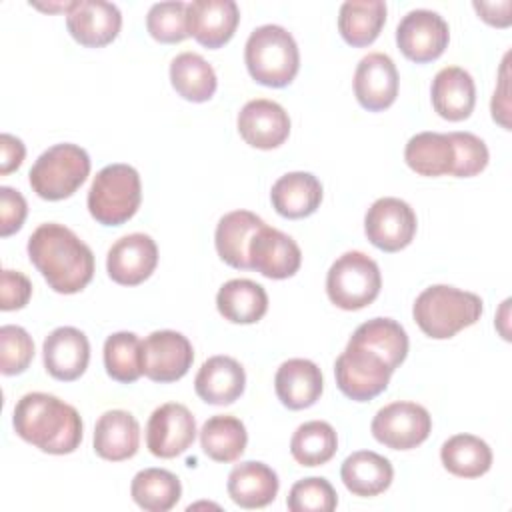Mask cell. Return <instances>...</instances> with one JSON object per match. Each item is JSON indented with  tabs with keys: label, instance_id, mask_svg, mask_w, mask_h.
Instances as JSON below:
<instances>
[{
	"label": "cell",
	"instance_id": "1",
	"mask_svg": "<svg viewBox=\"0 0 512 512\" xmlns=\"http://www.w3.org/2000/svg\"><path fill=\"white\" fill-rule=\"evenodd\" d=\"M28 258L58 294H76L94 276V254L70 228L40 224L28 238Z\"/></svg>",
	"mask_w": 512,
	"mask_h": 512
},
{
	"label": "cell",
	"instance_id": "2",
	"mask_svg": "<svg viewBox=\"0 0 512 512\" xmlns=\"http://www.w3.org/2000/svg\"><path fill=\"white\" fill-rule=\"evenodd\" d=\"M12 424L22 440L48 454H70L82 442L78 410L46 392L24 394L14 406Z\"/></svg>",
	"mask_w": 512,
	"mask_h": 512
},
{
	"label": "cell",
	"instance_id": "3",
	"mask_svg": "<svg viewBox=\"0 0 512 512\" xmlns=\"http://www.w3.org/2000/svg\"><path fill=\"white\" fill-rule=\"evenodd\" d=\"M412 316L426 336L446 340L480 320L482 298L454 286L434 284L418 294Z\"/></svg>",
	"mask_w": 512,
	"mask_h": 512
},
{
	"label": "cell",
	"instance_id": "4",
	"mask_svg": "<svg viewBox=\"0 0 512 512\" xmlns=\"http://www.w3.org/2000/svg\"><path fill=\"white\" fill-rule=\"evenodd\" d=\"M244 62L258 84L284 88L296 78L300 68L298 44L286 28L264 24L250 32L244 46Z\"/></svg>",
	"mask_w": 512,
	"mask_h": 512
},
{
	"label": "cell",
	"instance_id": "5",
	"mask_svg": "<svg viewBox=\"0 0 512 512\" xmlns=\"http://www.w3.org/2000/svg\"><path fill=\"white\" fill-rule=\"evenodd\" d=\"M142 200L140 174L130 164H108L92 180L88 190V212L104 226L128 222Z\"/></svg>",
	"mask_w": 512,
	"mask_h": 512
},
{
	"label": "cell",
	"instance_id": "6",
	"mask_svg": "<svg viewBox=\"0 0 512 512\" xmlns=\"http://www.w3.org/2000/svg\"><path fill=\"white\" fill-rule=\"evenodd\" d=\"M90 174V156L78 144H54L44 150L28 172L32 190L44 200L72 196Z\"/></svg>",
	"mask_w": 512,
	"mask_h": 512
},
{
	"label": "cell",
	"instance_id": "7",
	"mask_svg": "<svg viewBox=\"0 0 512 512\" xmlns=\"http://www.w3.org/2000/svg\"><path fill=\"white\" fill-rule=\"evenodd\" d=\"M382 288L378 264L360 250L344 252L326 274V294L342 310H360L376 300Z\"/></svg>",
	"mask_w": 512,
	"mask_h": 512
},
{
	"label": "cell",
	"instance_id": "8",
	"mask_svg": "<svg viewBox=\"0 0 512 512\" xmlns=\"http://www.w3.org/2000/svg\"><path fill=\"white\" fill-rule=\"evenodd\" d=\"M394 368L376 350L348 340V346L334 362V376L340 392L356 402H368L386 390Z\"/></svg>",
	"mask_w": 512,
	"mask_h": 512
},
{
	"label": "cell",
	"instance_id": "9",
	"mask_svg": "<svg viewBox=\"0 0 512 512\" xmlns=\"http://www.w3.org/2000/svg\"><path fill=\"white\" fill-rule=\"evenodd\" d=\"M370 430L386 448L412 450L430 436L432 418L416 402H392L376 412Z\"/></svg>",
	"mask_w": 512,
	"mask_h": 512
},
{
	"label": "cell",
	"instance_id": "10",
	"mask_svg": "<svg viewBox=\"0 0 512 512\" xmlns=\"http://www.w3.org/2000/svg\"><path fill=\"white\" fill-rule=\"evenodd\" d=\"M450 30L446 20L426 8L410 10L396 28V44L400 52L418 64L432 62L446 50Z\"/></svg>",
	"mask_w": 512,
	"mask_h": 512
},
{
	"label": "cell",
	"instance_id": "11",
	"mask_svg": "<svg viewBox=\"0 0 512 512\" xmlns=\"http://www.w3.org/2000/svg\"><path fill=\"white\" fill-rule=\"evenodd\" d=\"M416 224V214L410 204L394 196L378 198L364 216L368 240L384 252L406 248L416 234Z\"/></svg>",
	"mask_w": 512,
	"mask_h": 512
},
{
	"label": "cell",
	"instance_id": "12",
	"mask_svg": "<svg viewBox=\"0 0 512 512\" xmlns=\"http://www.w3.org/2000/svg\"><path fill=\"white\" fill-rule=\"evenodd\" d=\"M190 340L176 330H156L142 342V370L154 382L180 380L192 366Z\"/></svg>",
	"mask_w": 512,
	"mask_h": 512
},
{
	"label": "cell",
	"instance_id": "13",
	"mask_svg": "<svg viewBox=\"0 0 512 512\" xmlns=\"http://www.w3.org/2000/svg\"><path fill=\"white\" fill-rule=\"evenodd\" d=\"M196 438L192 412L178 402L158 406L146 426V446L156 458H174L186 452Z\"/></svg>",
	"mask_w": 512,
	"mask_h": 512
},
{
	"label": "cell",
	"instance_id": "14",
	"mask_svg": "<svg viewBox=\"0 0 512 512\" xmlns=\"http://www.w3.org/2000/svg\"><path fill=\"white\" fill-rule=\"evenodd\" d=\"M158 264L156 242L142 232L126 234L118 238L106 256L108 276L122 286L142 284L154 272Z\"/></svg>",
	"mask_w": 512,
	"mask_h": 512
},
{
	"label": "cell",
	"instance_id": "15",
	"mask_svg": "<svg viewBox=\"0 0 512 512\" xmlns=\"http://www.w3.org/2000/svg\"><path fill=\"white\" fill-rule=\"evenodd\" d=\"M248 260L250 268L262 276L282 280L298 272L302 252L288 234L264 224L250 240Z\"/></svg>",
	"mask_w": 512,
	"mask_h": 512
},
{
	"label": "cell",
	"instance_id": "16",
	"mask_svg": "<svg viewBox=\"0 0 512 512\" xmlns=\"http://www.w3.org/2000/svg\"><path fill=\"white\" fill-rule=\"evenodd\" d=\"M354 94L370 112L386 110L398 96V70L394 60L382 52L366 54L354 72Z\"/></svg>",
	"mask_w": 512,
	"mask_h": 512
},
{
	"label": "cell",
	"instance_id": "17",
	"mask_svg": "<svg viewBox=\"0 0 512 512\" xmlns=\"http://www.w3.org/2000/svg\"><path fill=\"white\" fill-rule=\"evenodd\" d=\"M66 26L70 36L82 46L100 48L118 36L122 14L112 2L80 0L66 14Z\"/></svg>",
	"mask_w": 512,
	"mask_h": 512
},
{
	"label": "cell",
	"instance_id": "18",
	"mask_svg": "<svg viewBox=\"0 0 512 512\" xmlns=\"http://www.w3.org/2000/svg\"><path fill=\"white\" fill-rule=\"evenodd\" d=\"M238 132L246 144L260 150H272L288 138L290 118L278 102L256 98L242 106L238 114Z\"/></svg>",
	"mask_w": 512,
	"mask_h": 512
},
{
	"label": "cell",
	"instance_id": "19",
	"mask_svg": "<svg viewBox=\"0 0 512 512\" xmlns=\"http://www.w3.org/2000/svg\"><path fill=\"white\" fill-rule=\"evenodd\" d=\"M46 372L56 380H76L84 374L90 360V342L86 334L74 326L52 330L42 346Z\"/></svg>",
	"mask_w": 512,
	"mask_h": 512
},
{
	"label": "cell",
	"instance_id": "20",
	"mask_svg": "<svg viewBox=\"0 0 512 512\" xmlns=\"http://www.w3.org/2000/svg\"><path fill=\"white\" fill-rule=\"evenodd\" d=\"M186 16L190 36L206 48H220L234 36L240 10L234 0H194Z\"/></svg>",
	"mask_w": 512,
	"mask_h": 512
},
{
	"label": "cell",
	"instance_id": "21",
	"mask_svg": "<svg viewBox=\"0 0 512 512\" xmlns=\"http://www.w3.org/2000/svg\"><path fill=\"white\" fill-rule=\"evenodd\" d=\"M246 386V372L238 360L232 356H212L208 358L196 378L194 390L206 402L214 406H226L236 402Z\"/></svg>",
	"mask_w": 512,
	"mask_h": 512
},
{
	"label": "cell",
	"instance_id": "22",
	"mask_svg": "<svg viewBox=\"0 0 512 512\" xmlns=\"http://www.w3.org/2000/svg\"><path fill=\"white\" fill-rule=\"evenodd\" d=\"M278 400L290 410H304L316 404L324 380L320 368L306 358H290L280 364L274 376Z\"/></svg>",
	"mask_w": 512,
	"mask_h": 512
},
{
	"label": "cell",
	"instance_id": "23",
	"mask_svg": "<svg viewBox=\"0 0 512 512\" xmlns=\"http://www.w3.org/2000/svg\"><path fill=\"white\" fill-rule=\"evenodd\" d=\"M430 96L438 116L450 122H460L474 110L476 86L470 72L460 66H446L434 76Z\"/></svg>",
	"mask_w": 512,
	"mask_h": 512
},
{
	"label": "cell",
	"instance_id": "24",
	"mask_svg": "<svg viewBox=\"0 0 512 512\" xmlns=\"http://www.w3.org/2000/svg\"><path fill=\"white\" fill-rule=\"evenodd\" d=\"M278 476L264 462H240L228 474V496L246 510L268 506L278 494Z\"/></svg>",
	"mask_w": 512,
	"mask_h": 512
},
{
	"label": "cell",
	"instance_id": "25",
	"mask_svg": "<svg viewBox=\"0 0 512 512\" xmlns=\"http://www.w3.org/2000/svg\"><path fill=\"white\" fill-rule=\"evenodd\" d=\"M140 424L126 410L104 412L94 426V452L110 462H122L138 452Z\"/></svg>",
	"mask_w": 512,
	"mask_h": 512
},
{
	"label": "cell",
	"instance_id": "26",
	"mask_svg": "<svg viewBox=\"0 0 512 512\" xmlns=\"http://www.w3.org/2000/svg\"><path fill=\"white\" fill-rule=\"evenodd\" d=\"M264 226V220L250 210H234L224 214L214 232L218 256L232 268H250L248 246L254 234Z\"/></svg>",
	"mask_w": 512,
	"mask_h": 512
},
{
	"label": "cell",
	"instance_id": "27",
	"mask_svg": "<svg viewBox=\"0 0 512 512\" xmlns=\"http://www.w3.org/2000/svg\"><path fill=\"white\" fill-rule=\"evenodd\" d=\"M270 200L280 216L292 220L306 218L314 214L322 202V184L310 172H288L274 182Z\"/></svg>",
	"mask_w": 512,
	"mask_h": 512
},
{
	"label": "cell",
	"instance_id": "28",
	"mask_svg": "<svg viewBox=\"0 0 512 512\" xmlns=\"http://www.w3.org/2000/svg\"><path fill=\"white\" fill-rule=\"evenodd\" d=\"M340 478L354 496L368 498V496H378L390 488L394 478V468L388 458L372 450H358V452H352L342 462Z\"/></svg>",
	"mask_w": 512,
	"mask_h": 512
},
{
	"label": "cell",
	"instance_id": "29",
	"mask_svg": "<svg viewBox=\"0 0 512 512\" xmlns=\"http://www.w3.org/2000/svg\"><path fill=\"white\" fill-rule=\"evenodd\" d=\"M216 308L224 320L234 324H254L268 310V294L264 286L248 278H234L220 286Z\"/></svg>",
	"mask_w": 512,
	"mask_h": 512
},
{
	"label": "cell",
	"instance_id": "30",
	"mask_svg": "<svg viewBox=\"0 0 512 512\" xmlns=\"http://www.w3.org/2000/svg\"><path fill=\"white\" fill-rule=\"evenodd\" d=\"M406 164L420 176H444L454 168V146L448 134L420 132L404 148Z\"/></svg>",
	"mask_w": 512,
	"mask_h": 512
},
{
	"label": "cell",
	"instance_id": "31",
	"mask_svg": "<svg viewBox=\"0 0 512 512\" xmlns=\"http://www.w3.org/2000/svg\"><path fill=\"white\" fill-rule=\"evenodd\" d=\"M386 22L382 0H348L338 12V30L350 46L372 44Z\"/></svg>",
	"mask_w": 512,
	"mask_h": 512
},
{
	"label": "cell",
	"instance_id": "32",
	"mask_svg": "<svg viewBox=\"0 0 512 512\" xmlns=\"http://www.w3.org/2000/svg\"><path fill=\"white\" fill-rule=\"evenodd\" d=\"M170 82L188 102L210 100L218 86L214 68L196 52H182L170 62Z\"/></svg>",
	"mask_w": 512,
	"mask_h": 512
},
{
	"label": "cell",
	"instance_id": "33",
	"mask_svg": "<svg viewBox=\"0 0 512 512\" xmlns=\"http://www.w3.org/2000/svg\"><path fill=\"white\" fill-rule=\"evenodd\" d=\"M248 442L246 426L230 414L208 418L200 430L202 452L216 462H234L242 456Z\"/></svg>",
	"mask_w": 512,
	"mask_h": 512
},
{
	"label": "cell",
	"instance_id": "34",
	"mask_svg": "<svg viewBox=\"0 0 512 512\" xmlns=\"http://www.w3.org/2000/svg\"><path fill=\"white\" fill-rule=\"evenodd\" d=\"M444 468L460 478H478L492 466L490 446L474 434H456L440 448Z\"/></svg>",
	"mask_w": 512,
	"mask_h": 512
},
{
	"label": "cell",
	"instance_id": "35",
	"mask_svg": "<svg viewBox=\"0 0 512 512\" xmlns=\"http://www.w3.org/2000/svg\"><path fill=\"white\" fill-rule=\"evenodd\" d=\"M132 500L148 512H168L182 496V484L176 474L164 468H144L130 484Z\"/></svg>",
	"mask_w": 512,
	"mask_h": 512
},
{
	"label": "cell",
	"instance_id": "36",
	"mask_svg": "<svg viewBox=\"0 0 512 512\" xmlns=\"http://www.w3.org/2000/svg\"><path fill=\"white\" fill-rule=\"evenodd\" d=\"M352 342L376 350L396 370L408 354V334L392 318H372L360 324L350 336Z\"/></svg>",
	"mask_w": 512,
	"mask_h": 512
},
{
	"label": "cell",
	"instance_id": "37",
	"mask_svg": "<svg viewBox=\"0 0 512 512\" xmlns=\"http://www.w3.org/2000/svg\"><path fill=\"white\" fill-rule=\"evenodd\" d=\"M338 448L336 430L324 420H310L296 428L290 440L292 458L302 466L326 464Z\"/></svg>",
	"mask_w": 512,
	"mask_h": 512
},
{
	"label": "cell",
	"instance_id": "38",
	"mask_svg": "<svg viewBox=\"0 0 512 512\" xmlns=\"http://www.w3.org/2000/svg\"><path fill=\"white\" fill-rule=\"evenodd\" d=\"M104 368L116 382H136L142 370V342L134 332H114L104 342Z\"/></svg>",
	"mask_w": 512,
	"mask_h": 512
},
{
	"label": "cell",
	"instance_id": "39",
	"mask_svg": "<svg viewBox=\"0 0 512 512\" xmlns=\"http://www.w3.org/2000/svg\"><path fill=\"white\" fill-rule=\"evenodd\" d=\"M188 4L186 2H156L146 14L150 36L162 44H174L188 38Z\"/></svg>",
	"mask_w": 512,
	"mask_h": 512
},
{
	"label": "cell",
	"instance_id": "40",
	"mask_svg": "<svg viewBox=\"0 0 512 512\" xmlns=\"http://www.w3.org/2000/svg\"><path fill=\"white\" fill-rule=\"evenodd\" d=\"M338 504L334 486L320 476L298 480L288 494L286 506L292 512H332Z\"/></svg>",
	"mask_w": 512,
	"mask_h": 512
},
{
	"label": "cell",
	"instance_id": "41",
	"mask_svg": "<svg viewBox=\"0 0 512 512\" xmlns=\"http://www.w3.org/2000/svg\"><path fill=\"white\" fill-rule=\"evenodd\" d=\"M34 358V342L22 326L0 328V370L6 376L22 374Z\"/></svg>",
	"mask_w": 512,
	"mask_h": 512
},
{
	"label": "cell",
	"instance_id": "42",
	"mask_svg": "<svg viewBox=\"0 0 512 512\" xmlns=\"http://www.w3.org/2000/svg\"><path fill=\"white\" fill-rule=\"evenodd\" d=\"M454 146L452 176L470 178L480 174L488 164V148L482 138L472 132H448Z\"/></svg>",
	"mask_w": 512,
	"mask_h": 512
},
{
	"label": "cell",
	"instance_id": "43",
	"mask_svg": "<svg viewBox=\"0 0 512 512\" xmlns=\"http://www.w3.org/2000/svg\"><path fill=\"white\" fill-rule=\"evenodd\" d=\"M26 212L24 196L10 186H0V236L6 238L18 232L26 220Z\"/></svg>",
	"mask_w": 512,
	"mask_h": 512
},
{
	"label": "cell",
	"instance_id": "44",
	"mask_svg": "<svg viewBox=\"0 0 512 512\" xmlns=\"http://www.w3.org/2000/svg\"><path fill=\"white\" fill-rule=\"evenodd\" d=\"M32 296V282L18 270H2V290L0 308L4 312L20 310L28 304Z\"/></svg>",
	"mask_w": 512,
	"mask_h": 512
},
{
	"label": "cell",
	"instance_id": "45",
	"mask_svg": "<svg viewBox=\"0 0 512 512\" xmlns=\"http://www.w3.org/2000/svg\"><path fill=\"white\" fill-rule=\"evenodd\" d=\"M24 154H26V148L22 140L4 132L0 136V174L6 176L12 170H16L22 164Z\"/></svg>",
	"mask_w": 512,
	"mask_h": 512
},
{
	"label": "cell",
	"instance_id": "46",
	"mask_svg": "<svg viewBox=\"0 0 512 512\" xmlns=\"http://www.w3.org/2000/svg\"><path fill=\"white\" fill-rule=\"evenodd\" d=\"M474 10L480 14V18L492 26H498V28H504L512 22V16H510V0H502V2H478L474 0L472 2Z\"/></svg>",
	"mask_w": 512,
	"mask_h": 512
}]
</instances>
